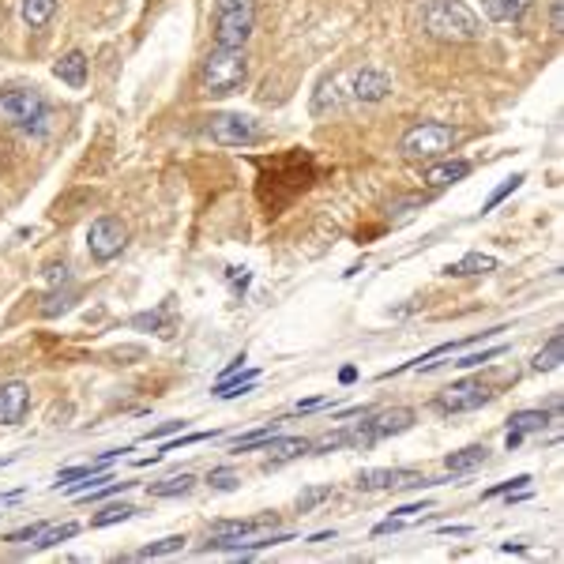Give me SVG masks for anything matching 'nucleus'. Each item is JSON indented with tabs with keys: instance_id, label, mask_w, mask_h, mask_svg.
<instances>
[{
	"instance_id": "f257e3e1",
	"label": "nucleus",
	"mask_w": 564,
	"mask_h": 564,
	"mask_svg": "<svg viewBox=\"0 0 564 564\" xmlns=\"http://www.w3.org/2000/svg\"><path fill=\"white\" fill-rule=\"evenodd\" d=\"M422 26L429 38H441V42H478L482 38V19L463 0H425Z\"/></svg>"
},
{
	"instance_id": "f03ea898",
	"label": "nucleus",
	"mask_w": 564,
	"mask_h": 564,
	"mask_svg": "<svg viewBox=\"0 0 564 564\" xmlns=\"http://www.w3.org/2000/svg\"><path fill=\"white\" fill-rule=\"evenodd\" d=\"M248 79V57L245 49H211L200 65V94L204 99H226V94L241 90Z\"/></svg>"
},
{
	"instance_id": "7ed1b4c3",
	"label": "nucleus",
	"mask_w": 564,
	"mask_h": 564,
	"mask_svg": "<svg viewBox=\"0 0 564 564\" xmlns=\"http://www.w3.org/2000/svg\"><path fill=\"white\" fill-rule=\"evenodd\" d=\"M0 117L19 124V129H26V132H35V136H42L49 129V120H53L49 102L42 99V90H35V87L0 90Z\"/></svg>"
},
{
	"instance_id": "20e7f679",
	"label": "nucleus",
	"mask_w": 564,
	"mask_h": 564,
	"mask_svg": "<svg viewBox=\"0 0 564 564\" xmlns=\"http://www.w3.org/2000/svg\"><path fill=\"white\" fill-rule=\"evenodd\" d=\"M256 23L253 0H214V46L218 49H245Z\"/></svg>"
},
{
	"instance_id": "39448f33",
	"label": "nucleus",
	"mask_w": 564,
	"mask_h": 564,
	"mask_svg": "<svg viewBox=\"0 0 564 564\" xmlns=\"http://www.w3.org/2000/svg\"><path fill=\"white\" fill-rule=\"evenodd\" d=\"M455 143H459V132L452 129V124L425 120L402 136L399 151H402V159H411V162H429V159H444Z\"/></svg>"
},
{
	"instance_id": "423d86ee",
	"label": "nucleus",
	"mask_w": 564,
	"mask_h": 564,
	"mask_svg": "<svg viewBox=\"0 0 564 564\" xmlns=\"http://www.w3.org/2000/svg\"><path fill=\"white\" fill-rule=\"evenodd\" d=\"M207 136L218 143V147H253V143H264L267 132L253 117L245 113H214L207 120Z\"/></svg>"
},
{
	"instance_id": "0eeeda50",
	"label": "nucleus",
	"mask_w": 564,
	"mask_h": 564,
	"mask_svg": "<svg viewBox=\"0 0 564 564\" xmlns=\"http://www.w3.org/2000/svg\"><path fill=\"white\" fill-rule=\"evenodd\" d=\"M124 245H129V230H124L120 218L113 214H99L87 230V253L94 264H110L124 253Z\"/></svg>"
},
{
	"instance_id": "6e6552de",
	"label": "nucleus",
	"mask_w": 564,
	"mask_h": 564,
	"mask_svg": "<svg viewBox=\"0 0 564 564\" xmlns=\"http://www.w3.org/2000/svg\"><path fill=\"white\" fill-rule=\"evenodd\" d=\"M493 399V392L482 384V381H459L452 388H444L441 395H436V411L444 414H466V411H478V406H486Z\"/></svg>"
},
{
	"instance_id": "1a4fd4ad",
	"label": "nucleus",
	"mask_w": 564,
	"mask_h": 564,
	"mask_svg": "<svg viewBox=\"0 0 564 564\" xmlns=\"http://www.w3.org/2000/svg\"><path fill=\"white\" fill-rule=\"evenodd\" d=\"M267 527H275V512L248 516V519H223V523H214V530H211V538H207L204 553H211V549H226L230 542L248 538V535H260V530H267Z\"/></svg>"
},
{
	"instance_id": "9d476101",
	"label": "nucleus",
	"mask_w": 564,
	"mask_h": 564,
	"mask_svg": "<svg viewBox=\"0 0 564 564\" xmlns=\"http://www.w3.org/2000/svg\"><path fill=\"white\" fill-rule=\"evenodd\" d=\"M354 486L361 489V493H376V489H402V486H411V489H418V486H436V482H429V478H422V475H414V470H399V466H372V470H361V475L354 478Z\"/></svg>"
},
{
	"instance_id": "9b49d317",
	"label": "nucleus",
	"mask_w": 564,
	"mask_h": 564,
	"mask_svg": "<svg viewBox=\"0 0 564 564\" xmlns=\"http://www.w3.org/2000/svg\"><path fill=\"white\" fill-rule=\"evenodd\" d=\"M347 87H350V102L372 106V102L392 99V79H388L381 68H350Z\"/></svg>"
},
{
	"instance_id": "f8f14e48",
	"label": "nucleus",
	"mask_w": 564,
	"mask_h": 564,
	"mask_svg": "<svg viewBox=\"0 0 564 564\" xmlns=\"http://www.w3.org/2000/svg\"><path fill=\"white\" fill-rule=\"evenodd\" d=\"M30 411V388L23 381L0 384V425H19Z\"/></svg>"
},
{
	"instance_id": "ddd939ff",
	"label": "nucleus",
	"mask_w": 564,
	"mask_h": 564,
	"mask_svg": "<svg viewBox=\"0 0 564 564\" xmlns=\"http://www.w3.org/2000/svg\"><path fill=\"white\" fill-rule=\"evenodd\" d=\"M369 418V429H372V436L376 441H384V436H395V433H406L414 425V411L411 406H395V411H384V414H365Z\"/></svg>"
},
{
	"instance_id": "4468645a",
	"label": "nucleus",
	"mask_w": 564,
	"mask_h": 564,
	"mask_svg": "<svg viewBox=\"0 0 564 564\" xmlns=\"http://www.w3.org/2000/svg\"><path fill=\"white\" fill-rule=\"evenodd\" d=\"M466 173H470V162H466V159H448V162L425 166V170H422V181H425L429 188H448V184L463 181Z\"/></svg>"
},
{
	"instance_id": "2eb2a0df",
	"label": "nucleus",
	"mask_w": 564,
	"mask_h": 564,
	"mask_svg": "<svg viewBox=\"0 0 564 564\" xmlns=\"http://www.w3.org/2000/svg\"><path fill=\"white\" fill-rule=\"evenodd\" d=\"M53 76L60 79V83H68V87H83L87 83V57L79 53V49H72V53H65V57H60L57 60V65H53Z\"/></svg>"
},
{
	"instance_id": "dca6fc26",
	"label": "nucleus",
	"mask_w": 564,
	"mask_h": 564,
	"mask_svg": "<svg viewBox=\"0 0 564 564\" xmlns=\"http://www.w3.org/2000/svg\"><path fill=\"white\" fill-rule=\"evenodd\" d=\"M260 448L271 452V459H267V466H271V463H287V459H294V455H305L312 444L305 441V436H287V441H275V436H271V441H264Z\"/></svg>"
},
{
	"instance_id": "f3484780",
	"label": "nucleus",
	"mask_w": 564,
	"mask_h": 564,
	"mask_svg": "<svg viewBox=\"0 0 564 564\" xmlns=\"http://www.w3.org/2000/svg\"><path fill=\"white\" fill-rule=\"evenodd\" d=\"M486 459H489L486 444H470V448H459V452L444 455V466L452 470V475H466V470H475V466H482Z\"/></svg>"
},
{
	"instance_id": "a211bd4d",
	"label": "nucleus",
	"mask_w": 564,
	"mask_h": 564,
	"mask_svg": "<svg viewBox=\"0 0 564 564\" xmlns=\"http://www.w3.org/2000/svg\"><path fill=\"white\" fill-rule=\"evenodd\" d=\"M560 361H564V335L553 331L549 342L535 354V361H530V369H535V372H553V369H560Z\"/></svg>"
},
{
	"instance_id": "6ab92c4d",
	"label": "nucleus",
	"mask_w": 564,
	"mask_h": 564,
	"mask_svg": "<svg viewBox=\"0 0 564 564\" xmlns=\"http://www.w3.org/2000/svg\"><path fill=\"white\" fill-rule=\"evenodd\" d=\"M482 8L493 23H516L530 8V0H482Z\"/></svg>"
},
{
	"instance_id": "aec40b11",
	"label": "nucleus",
	"mask_w": 564,
	"mask_h": 564,
	"mask_svg": "<svg viewBox=\"0 0 564 564\" xmlns=\"http://www.w3.org/2000/svg\"><path fill=\"white\" fill-rule=\"evenodd\" d=\"M444 271H448V275H455V278H463V275H489V271H496V260H493V256H486V253H466L463 260L448 264Z\"/></svg>"
},
{
	"instance_id": "412c9836",
	"label": "nucleus",
	"mask_w": 564,
	"mask_h": 564,
	"mask_svg": "<svg viewBox=\"0 0 564 564\" xmlns=\"http://www.w3.org/2000/svg\"><path fill=\"white\" fill-rule=\"evenodd\" d=\"M256 381H260V372H256V369H248V372L241 376V381H230V376H226V381H214V395H218V399H237V395H248V392L256 388Z\"/></svg>"
},
{
	"instance_id": "4be33fe9",
	"label": "nucleus",
	"mask_w": 564,
	"mask_h": 564,
	"mask_svg": "<svg viewBox=\"0 0 564 564\" xmlns=\"http://www.w3.org/2000/svg\"><path fill=\"white\" fill-rule=\"evenodd\" d=\"M57 12V0H23V23L30 30H42Z\"/></svg>"
},
{
	"instance_id": "5701e85b",
	"label": "nucleus",
	"mask_w": 564,
	"mask_h": 564,
	"mask_svg": "<svg viewBox=\"0 0 564 564\" xmlns=\"http://www.w3.org/2000/svg\"><path fill=\"white\" fill-rule=\"evenodd\" d=\"M76 535H79V523H60V527H46L42 535L35 538V549H53V546L68 542V538H76Z\"/></svg>"
},
{
	"instance_id": "b1692460",
	"label": "nucleus",
	"mask_w": 564,
	"mask_h": 564,
	"mask_svg": "<svg viewBox=\"0 0 564 564\" xmlns=\"http://www.w3.org/2000/svg\"><path fill=\"white\" fill-rule=\"evenodd\" d=\"M278 429H282V422H267V425H260V429H253V433L237 436L234 452H256L264 441H271V436H278Z\"/></svg>"
},
{
	"instance_id": "393cba45",
	"label": "nucleus",
	"mask_w": 564,
	"mask_h": 564,
	"mask_svg": "<svg viewBox=\"0 0 564 564\" xmlns=\"http://www.w3.org/2000/svg\"><path fill=\"white\" fill-rule=\"evenodd\" d=\"M193 486H196V475H173L166 482H154L151 496H184V493H193Z\"/></svg>"
},
{
	"instance_id": "a878e982",
	"label": "nucleus",
	"mask_w": 564,
	"mask_h": 564,
	"mask_svg": "<svg viewBox=\"0 0 564 564\" xmlns=\"http://www.w3.org/2000/svg\"><path fill=\"white\" fill-rule=\"evenodd\" d=\"M546 425H549L546 411H519V414H512V429L516 433H542Z\"/></svg>"
},
{
	"instance_id": "bb28decb",
	"label": "nucleus",
	"mask_w": 564,
	"mask_h": 564,
	"mask_svg": "<svg viewBox=\"0 0 564 564\" xmlns=\"http://www.w3.org/2000/svg\"><path fill=\"white\" fill-rule=\"evenodd\" d=\"M177 549H184V535H170V538L151 542V546H143L136 557H140V560H154V557H166V553H177Z\"/></svg>"
},
{
	"instance_id": "cd10ccee",
	"label": "nucleus",
	"mask_w": 564,
	"mask_h": 564,
	"mask_svg": "<svg viewBox=\"0 0 564 564\" xmlns=\"http://www.w3.org/2000/svg\"><path fill=\"white\" fill-rule=\"evenodd\" d=\"M136 516V508L132 505H124V500H120V505H106L99 516H94L90 519V527H110V523H124V519H132Z\"/></svg>"
},
{
	"instance_id": "c85d7f7f",
	"label": "nucleus",
	"mask_w": 564,
	"mask_h": 564,
	"mask_svg": "<svg viewBox=\"0 0 564 564\" xmlns=\"http://www.w3.org/2000/svg\"><path fill=\"white\" fill-rule=\"evenodd\" d=\"M331 486H312V489H305L301 496H298V512H312V508H320L324 500H331Z\"/></svg>"
},
{
	"instance_id": "c756f323",
	"label": "nucleus",
	"mask_w": 564,
	"mask_h": 564,
	"mask_svg": "<svg viewBox=\"0 0 564 564\" xmlns=\"http://www.w3.org/2000/svg\"><path fill=\"white\" fill-rule=\"evenodd\" d=\"M76 301V290H60V294H49L46 305H42V317H60V312H68Z\"/></svg>"
},
{
	"instance_id": "7c9ffc66",
	"label": "nucleus",
	"mask_w": 564,
	"mask_h": 564,
	"mask_svg": "<svg viewBox=\"0 0 564 564\" xmlns=\"http://www.w3.org/2000/svg\"><path fill=\"white\" fill-rule=\"evenodd\" d=\"M519 184H523V173H512V177H508V181H505V184H500V188H496V193H493V196L486 200V207H482V214H489V211H493V207H496L500 200H508V196L516 193V188H519Z\"/></svg>"
},
{
	"instance_id": "2f4dec72",
	"label": "nucleus",
	"mask_w": 564,
	"mask_h": 564,
	"mask_svg": "<svg viewBox=\"0 0 564 564\" xmlns=\"http://www.w3.org/2000/svg\"><path fill=\"white\" fill-rule=\"evenodd\" d=\"M527 486H530V475H516V478H508V482H496L493 489H486V493H482V500L505 496V493H516V489H527Z\"/></svg>"
},
{
	"instance_id": "473e14b6",
	"label": "nucleus",
	"mask_w": 564,
	"mask_h": 564,
	"mask_svg": "<svg viewBox=\"0 0 564 564\" xmlns=\"http://www.w3.org/2000/svg\"><path fill=\"white\" fill-rule=\"evenodd\" d=\"M223 429H211V433H188V436H173V441H166L162 444V452H181V448H188V444H200V441H211V436H218Z\"/></svg>"
},
{
	"instance_id": "72a5a7b5",
	"label": "nucleus",
	"mask_w": 564,
	"mask_h": 564,
	"mask_svg": "<svg viewBox=\"0 0 564 564\" xmlns=\"http://www.w3.org/2000/svg\"><path fill=\"white\" fill-rule=\"evenodd\" d=\"M214 489H223V493H230V489H237V475H234V470L230 466H218V470H211V478H207Z\"/></svg>"
},
{
	"instance_id": "f704fd0d",
	"label": "nucleus",
	"mask_w": 564,
	"mask_h": 564,
	"mask_svg": "<svg viewBox=\"0 0 564 564\" xmlns=\"http://www.w3.org/2000/svg\"><path fill=\"white\" fill-rule=\"evenodd\" d=\"M496 354H505V347H489V350H482V354H466V358H459V361H452V365H455V369H475V365L493 361Z\"/></svg>"
},
{
	"instance_id": "c9c22d12",
	"label": "nucleus",
	"mask_w": 564,
	"mask_h": 564,
	"mask_svg": "<svg viewBox=\"0 0 564 564\" xmlns=\"http://www.w3.org/2000/svg\"><path fill=\"white\" fill-rule=\"evenodd\" d=\"M49 523H30V527H19V530H12V535L5 538V542H12V546H23V542H35L42 530H46Z\"/></svg>"
},
{
	"instance_id": "e433bc0d",
	"label": "nucleus",
	"mask_w": 564,
	"mask_h": 564,
	"mask_svg": "<svg viewBox=\"0 0 564 564\" xmlns=\"http://www.w3.org/2000/svg\"><path fill=\"white\" fill-rule=\"evenodd\" d=\"M136 328H162V335H170V324H162V312H143V317L132 320Z\"/></svg>"
},
{
	"instance_id": "4c0bfd02",
	"label": "nucleus",
	"mask_w": 564,
	"mask_h": 564,
	"mask_svg": "<svg viewBox=\"0 0 564 564\" xmlns=\"http://www.w3.org/2000/svg\"><path fill=\"white\" fill-rule=\"evenodd\" d=\"M184 425H188V422H162L159 429H151L147 436H151V441H162V436H170V433H181Z\"/></svg>"
},
{
	"instance_id": "58836bf2",
	"label": "nucleus",
	"mask_w": 564,
	"mask_h": 564,
	"mask_svg": "<svg viewBox=\"0 0 564 564\" xmlns=\"http://www.w3.org/2000/svg\"><path fill=\"white\" fill-rule=\"evenodd\" d=\"M46 282H53V287L60 282V287H65V282H68V267L65 264H49L46 267Z\"/></svg>"
},
{
	"instance_id": "ea45409f",
	"label": "nucleus",
	"mask_w": 564,
	"mask_h": 564,
	"mask_svg": "<svg viewBox=\"0 0 564 564\" xmlns=\"http://www.w3.org/2000/svg\"><path fill=\"white\" fill-rule=\"evenodd\" d=\"M549 26L557 30V35L564 30V0H553V8H549Z\"/></svg>"
},
{
	"instance_id": "a19ab883",
	"label": "nucleus",
	"mask_w": 564,
	"mask_h": 564,
	"mask_svg": "<svg viewBox=\"0 0 564 564\" xmlns=\"http://www.w3.org/2000/svg\"><path fill=\"white\" fill-rule=\"evenodd\" d=\"M230 287L234 290H245L248 287V271L245 267H230Z\"/></svg>"
},
{
	"instance_id": "79ce46f5",
	"label": "nucleus",
	"mask_w": 564,
	"mask_h": 564,
	"mask_svg": "<svg viewBox=\"0 0 564 564\" xmlns=\"http://www.w3.org/2000/svg\"><path fill=\"white\" fill-rule=\"evenodd\" d=\"M317 406H328V399H305V402H298V414H305V411H317Z\"/></svg>"
},
{
	"instance_id": "37998d69",
	"label": "nucleus",
	"mask_w": 564,
	"mask_h": 564,
	"mask_svg": "<svg viewBox=\"0 0 564 564\" xmlns=\"http://www.w3.org/2000/svg\"><path fill=\"white\" fill-rule=\"evenodd\" d=\"M339 381H342V384H354V381H358V369H354V365H347V369L339 372Z\"/></svg>"
},
{
	"instance_id": "c03bdc74",
	"label": "nucleus",
	"mask_w": 564,
	"mask_h": 564,
	"mask_svg": "<svg viewBox=\"0 0 564 564\" xmlns=\"http://www.w3.org/2000/svg\"><path fill=\"white\" fill-rule=\"evenodd\" d=\"M505 444H508V452H512V448H519V444H523V433L508 429V436H505Z\"/></svg>"
},
{
	"instance_id": "a18cd8bd",
	"label": "nucleus",
	"mask_w": 564,
	"mask_h": 564,
	"mask_svg": "<svg viewBox=\"0 0 564 564\" xmlns=\"http://www.w3.org/2000/svg\"><path fill=\"white\" fill-rule=\"evenodd\" d=\"M335 538V530H320V535H312L308 542H331Z\"/></svg>"
}]
</instances>
